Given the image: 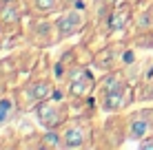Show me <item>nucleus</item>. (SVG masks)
I'll use <instances>...</instances> for the list:
<instances>
[{"mask_svg": "<svg viewBox=\"0 0 153 150\" xmlns=\"http://www.w3.org/2000/svg\"><path fill=\"white\" fill-rule=\"evenodd\" d=\"M60 132H62L65 148H87L93 137V128L89 119H69Z\"/></svg>", "mask_w": 153, "mask_h": 150, "instance_id": "f257e3e1", "label": "nucleus"}, {"mask_svg": "<svg viewBox=\"0 0 153 150\" xmlns=\"http://www.w3.org/2000/svg\"><path fill=\"white\" fill-rule=\"evenodd\" d=\"M36 117L42 128H62L69 121V108L67 104H56L51 100H45L36 108Z\"/></svg>", "mask_w": 153, "mask_h": 150, "instance_id": "f03ea898", "label": "nucleus"}, {"mask_svg": "<svg viewBox=\"0 0 153 150\" xmlns=\"http://www.w3.org/2000/svg\"><path fill=\"white\" fill-rule=\"evenodd\" d=\"M153 132V110L142 108L135 110L126 121V137L129 139H144Z\"/></svg>", "mask_w": 153, "mask_h": 150, "instance_id": "7ed1b4c3", "label": "nucleus"}, {"mask_svg": "<svg viewBox=\"0 0 153 150\" xmlns=\"http://www.w3.org/2000/svg\"><path fill=\"white\" fill-rule=\"evenodd\" d=\"M87 24V13L84 9H65V13L56 20V29L60 38H69V35L80 33V29Z\"/></svg>", "mask_w": 153, "mask_h": 150, "instance_id": "20e7f679", "label": "nucleus"}, {"mask_svg": "<svg viewBox=\"0 0 153 150\" xmlns=\"http://www.w3.org/2000/svg\"><path fill=\"white\" fill-rule=\"evenodd\" d=\"M20 97H25V100H20V106H31V104H40V102L49 100L51 95H53V84H51L49 80H36L27 84L22 91H18Z\"/></svg>", "mask_w": 153, "mask_h": 150, "instance_id": "39448f33", "label": "nucleus"}, {"mask_svg": "<svg viewBox=\"0 0 153 150\" xmlns=\"http://www.w3.org/2000/svg\"><path fill=\"white\" fill-rule=\"evenodd\" d=\"M67 91H69L71 97H87L89 93L93 91V86H96V82H93L91 73H89L87 69H82V66H76V69L69 73V77H67Z\"/></svg>", "mask_w": 153, "mask_h": 150, "instance_id": "423d86ee", "label": "nucleus"}, {"mask_svg": "<svg viewBox=\"0 0 153 150\" xmlns=\"http://www.w3.org/2000/svg\"><path fill=\"white\" fill-rule=\"evenodd\" d=\"M131 13H133L131 2H120V4H115V9L111 11V18H109V29H111V31H122L126 24H129Z\"/></svg>", "mask_w": 153, "mask_h": 150, "instance_id": "0eeeda50", "label": "nucleus"}, {"mask_svg": "<svg viewBox=\"0 0 153 150\" xmlns=\"http://www.w3.org/2000/svg\"><path fill=\"white\" fill-rule=\"evenodd\" d=\"M126 104H129V86H124V89H120L115 93L102 95V110H107V113L122 110Z\"/></svg>", "mask_w": 153, "mask_h": 150, "instance_id": "6e6552de", "label": "nucleus"}, {"mask_svg": "<svg viewBox=\"0 0 153 150\" xmlns=\"http://www.w3.org/2000/svg\"><path fill=\"white\" fill-rule=\"evenodd\" d=\"M18 4H16V0H2L0 2V22L4 24H13L18 22Z\"/></svg>", "mask_w": 153, "mask_h": 150, "instance_id": "1a4fd4ad", "label": "nucleus"}, {"mask_svg": "<svg viewBox=\"0 0 153 150\" xmlns=\"http://www.w3.org/2000/svg\"><path fill=\"white\" fill-rule=\"evenodd\" d=\"M16 106H18V102H16L13 97H0V128L7 126V124L13 119Z\"/></svg>", "mask_w": 153, "mask_h": 150, "instance_id": "9d476101", "label": "nucleus"}, {"mask_svg": "<svg viewBox=\"0 0 153 150\" xmlns=\"http://www.w3.org/2000/svg\"><path fill=\"white\" fill-rule=\"evenodd\" d=\"M62 7V0H31V9L38 15H49Z\"/></svg>", "mask_w": 153, "mask_h": 150, "instance_id": "9b49d317", "label": "nucleus"}, {"mask_svg": "<svg viewBox=\"0 0 153 150\" xmlns=\"http://www.w3.org/2000/svg\"><path fill=\"white\" fill-rule=\"evenodd\" d=\"M87 0H62V9H84Z\"/></svg>", "mask_w": 153, "mask_h": 150, "instance_id": "f8f14e48", "label": "nucleus"}, {"mask_svg": "<svg viewBox=\"0 0 153 150\" xmlns=\"http://www.w3.org/2000/svg\"><path fill=\"white\" fill-rule=\"evenodd\" d=\"M140 150H153V135L140 139Z\"/></svg>", "mask_w": 153, "mask_h": 150, "instance_id": "ddd939ff", "label": "nucleus"}, {"mask_svg": "<svg viewBox=\"0 0 153 150\" xmlns=\"http://www.w3.org/2000/svg\"><path fill=\"white\" fill-rule=\"evenodd\" d=\"M100 2H107V4H118L120 0H100Z\"/></svg>", "mask_w": 153, "mask_h": 150, "instance_id": "4468645a", "label": "nucleus"}]
</instances>
